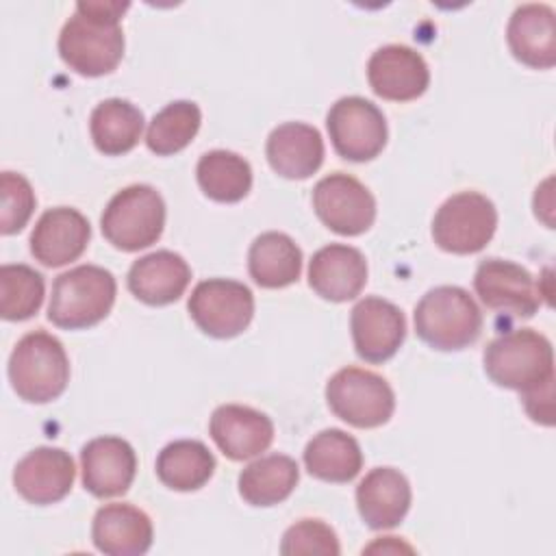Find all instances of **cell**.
Here are the masks:
<instances>
[{
	"label": "cell",
	"mask_w": 556,
	"mask_h": 556,
	"mask_svg": "<svg viewBox=\"0 0 556 556\" xmlns=\"http://www.w3.org/2000/svg\"><path fill=\"white\" fill-rule=\"evenodd\" d=\"M117 293L115 276L100 265H78L59 274L52 282L48 319L67 330L89 328L102 321Z\"/></svg>",
	"instance_id": "obj_4"
},
{
	"label": "cell",
	"mask_w": 556,
	"mask_h": 556,
	"mask_svg": "<svg viewBox=\"0 0 556 556\" xmlns=\"http://www.w3.org/2000/svg\"><path fill=\"white\" fill-rule=\"evenodd\" d=\"M356 354L367 363L389 361L406 337L404 313L389 300L369 295L354 304L350 315Z\"/></svg>",
	"instance_id": "obj_13"
},
{
	"label": "cell",
	"mask_w": 556,
	"mask_h": 556,
	"mask_svg": "<svg viewBox=\"0 0 556 556\" xmlns=\"http://www.w3.org/2000/svg\"><path fill=\"white\" fill-rule=\"evenodd\" d=\"M76 478L72 456L61 447L41 445L30 450L13 469L15 491L30 504H54L63 500Z\"/></svg>",
	"instance_id": "obj_15"
},
{
	"label": "cell",
	"mask_w": 556,
	"mask_h": 556,
	"mask_svg": "<svg viewBox=\"0 0 556 556\" xmlns=\"http://www.w3.org/2000/svg\"><path fill=\"white\" fill-rule=\"evenodd\" d=\"M198 185L215 202H239L252 187L250 163L230 150H211L195 167Z\"/></svg>",
	"instance_id": "obj_30"
},
{
	"label": "cell",
	"mask_w": 556,
	"mask_h": 556,
	"mask_svg": "<svg viewBox=\"0 0 556 556\" xmlns=\"http://www.w3.org/2000/svg\"><path fill=\"white\" fill-rule=\"evenodd\" d=\"M265 154L276 174L291 180H302L321 167L324 139L311 124L287 122L269 132Z\"/></svg>",
	"instance_id": "obj_24"
},
{
	"label": "cell",
	"mask_w": 556,
	"mask_h": 556,
	"mask_svg": "<svg viewBox=\"0 0 556 556\" xmlns=\"http://www.w3.org/2000/svg\"><path fill=\"white\" fill-rule=\"evenodd\" d=\"M191 280L187 261L172 250H156L137 258L128 269L130 293L150 304L163 306L176 302Z\"/></svg>",
	"instance_id": "obj_22"
},
{
	"label": "cell",
	"mask_w": 556,
	"mask_h": 556,
	"mask_svg": "<svg viewBox=\"0 0 556 556\" xmlns=\"http://www.w3.org/2000/svg\"><path fill=\"white\" fill-rule=\"evenodd\" d=\"M298 480L300 467L291 456H261L241 469L239 495L252 506H274L293 493Z\"/></svg>",
	"instance_id": "obj_27"
},
{
	"label": "cell",
	"mask_w": 556,
	"mask_h": 556,
	"mask_svg": "<svg viewBox=\"0 0 556 556\" xmlns=\"http://www.w3.org/2000/svg\"><path fill=\"white\" fill-rule=\"evenodd\" d=\"M46 293V282L39 271L28 265L0 267V315L9 321L33 317Z\"/></svg>",
	"instance_id": "obj_32"
},
{
	"label": "cell",
	"mask_w": 556,
	"mask_h": 556,
	"mask_svg": "<svg viewBox=\"0 0 556 556\" xmlns=\"http://www.w3.org/2000/svg\"><path fill=\"white\" fill-rule=\"evenodd\" d=\"M330 410L354 428H378L395 410L391 384L376 371L363 367H343L326 384Z\"/></svg>",
	"instance_id": "obj_7"
},
{
	"label": "cell",
	"mask_w": 556,
	"mask_h": 556,
	"mask_svg": "<svg viewBox=\"0 0 556 556\" xmlns=\"http://www.w3.org/2000/svg\"><path fill=\"white\" fill-rule=\"evenodd\" d=\"M211 439L230 460H248L265 452L274 441L271 419L243 404H222L208 424Z\"/></svg>",
	"instance_id": "obj_18"
},
{
	"label": "cell",
	"mask_w": 556,
	"mask_h": 556,
	"mask_svg": "<svg viewBox=\"0 0 556 556\" xmlns=\"http://www.w3.org/2000/svg\"><path fill=\"white\" fill-rule=\"evenodd\" d=\"M313 208L317 217L339 235H361L376 219L371 191L354 176L334 172L313 187Z\"/></svg>",
	"instance_id": "obj_11"
},
{
	"label": "cell",
	"mask_w": 556,
	"mask_h": 556,
	"mask_svg": "<svg viewBox=\"0 0 556 556\" xmlns=\"http://www.w3.org/2000/svg\"><path fill=\"white\" fill-rule=\"evenodd\" d=\"M510 52L523 65L547 70L556 63V15L549 4H519L506 28Z\"/></svg>",
	"instance_id": "obj_20"
},
{
	"label": "cell",
	"mask_w": 556,
	"mask_h": 556,
	"mask_svg": "<svg viewBox=\"0 0 556 556\" xmlns=\"http://www.w3.org/2000/svg\"><path fill=\"white\" fill-rule=\"evenodd\" d=\"M83 486L96 497H115L128 491L137 471L132 445L122 437H98L80 450Z\"/></svg>",
	"instance_id": "obj_16"
},
{
	"label": "cell",
	"mask_w": 556,
	"mask_h": 556,
	"mask_svg": "<svg viewBox=\"0 0 556 556\" xmlns=\"http://www.w3.org/2000/svg\"><path fill=\"white\" fill-rule=\"evenodd\" d=\"M248 269L252 280L265 289H280L300 278L302 250L285 232L258 235L248 252Z\"/></svg>",
	"instance_id": "obj_26"
},
{
	"label": "cell",
	"mask_w": 556,
	"mask_h": 556,
	"mask_svg": "<svg viewBox=\"0 0 556 556\" xmlns=\"http://www.w3.org/2000/svg\"><path fill=\"white\" fill-rule=\"evenodd\" d=\"M367 80L376 96L393 102H408L428 89L430 70L417 50L404 43H389L369 56Z\"/></svg>",
	"instance_id": "obj_14"
},
{
	"label": "cell",
	"mask_w": 556,
	"mask_h": 556,
	"mask_svg": "<svg viewBox=\"0 0 556 556\" xmlns=\"http://www.w3.org/2000/svg\"><path fill=\"white\" fill-rule=\"evenodd\" d=\"M0 195H2V215H0L2 235L20 232L30 219L37 204L30 182L22 174L2 172Z\"/></svg>",
	"instance_id": "obj_33"
},
{
	"label": "cell",
	"mask_w": 556,
	"mask_h": 556,
	"mask_svg": "<svg viewBox=\"0 0 556 556\" xmlns=\"http://www.w3.org/2000/svg\"><path fill=\"white\" fill-rule=\"evenodd\" d=\"M367 282V261L358 248L330 243L319 248L308 263L311 289L330 302L354 300Z\"/></svg>",
	"instance_id": "obj_19"
},
{
	"label": "cell",
	"mask_w": 556,
	"mask_h": 556,
	"mask_svg": "<svg viewBox=\"0 0 556 556\" xmlns=\"http://www.w3.org/2000/svg\"><path fill=\"white\" fill-rule=\"evenodd\" d=\"M473 289L486 308L513 317H532L541 306V289L534 276L513 261L484 258L476 269Z\"/></svg>",
	"instance_id": "obj_12"
},
{
	"label": "cell",
	"mask_w": 556,
	"mask_h": 556,
	"mask_svg": "<svg viewBox=\"0 0 556 556\" xmlns=\"http://www.w3.org/2000/svg\"><path fill=\"white\" fill-rule=\"evenodd\" d=\"M130 2L80 0L61 28L59 54L83 76H102L117 67L124 56L119 17Z\"/></svg>",
	"instance_id": "obj_2"
},
{
	"label": "cell",
	"mask_w": 556,
	"mask_h": 556,
	"mask_svg": "<svg viewBox=\"0 0 556 556\" xmlns=\"http://www.w3.org/2000/svg\"><path fill=\"white\" fill-rule=\"evenodd\" d=\"M497 208L478 191L450 195L432 219L434 243L452 254L480 252L495 235Z\"/></svg>",
	"instance_id": "obj_8"
},
{
	"label": "cell",
	"mask_w": 556,
	"mask_h": 556,
	"mask_svg": "<svg viewBox=\"0 0 556 556\" xmlns=\"http://www.w3.org/2000/svg\"><path fill=\"white\" fill-rule=\"evenodd\" d=\"M89 130L102 154L117 156L139 143L143 132V113L128 100L109 98L91 111Z\"/></svg>",
	"instance_id": "obj_28"
},
{
	"label": "cell",
	"mask_w": 556,
	"mask_h": 556,
	"mask_svg": "<svg viewBox=\"0 0 556 556\" xmlns=\"http://www.w3.org/2000/svg\"><path fill=\"white\" fill-rule=\"evenodd\" d=\"M330 141L339 156L348 161H371L387 143V119L367 98H339L326 117Z\"/></svg>",
	"instance_id": "obj_10"
},
{
	"label": "cell",
	"mask_w": 556,
	"mask_h": 556,
	"mask_svg": "<svg viewBox=\"0 0 556 556\" xmlns=\"http://www.w3.org/2000/svg\"><path fill=\"white\" fill-rule=\"evenodd\" d=\"M415 330L421 341L437 350H463L480 337L482 313L469 291L441 285L417 302Z\"/></svg>",
	"instance_id": "obj_5"
},
{
	"label": "cell",
	"mask_w": 556,
	"mask_h": 556,
	"mask_svg": "<svg viewBox=\"0 0 556 556\" xmlns=\"http://www.w3.org/2000/svg\"><path fill=\"white\" fill-rule=\"evenodd\" d=\"M159 480L174 491H195L204 486L215 471V456L195 439L167 443L156 456Z\"/></svg>",
	"instance_id": "obj_29"
},
{
	"label": "cell",
	"mask_w": 556,
	"mask_h": 556,
	"mask_svg": "<svg viewBox=\"0 0 556 556\" xmlns=\"http://www.w3.org/2000/svg\"><path fill=\"white\" fill-rule=\"evenodd\" d=\"M200 122L202 113L195 102L174 100L152 117L146 132V143L159 156L176 154L198 135Z\"/></svg>",
	"instance_id": "obj_31"
},
{
	"label": "cell",
	"mask_w": 556,
	"mask_h": 556,
	"mask_svg": "<svg viewBox=\"0 0 556 556\" xmlns=\"http://www.w3.org/2000/svg\"><path fill=\"white\" fill-rule=\"evenodd\" d=\"M410 484L393 467L371 469L356 486V506L363 521L374 530L395 528L410 508Z\"/></svg>",
	"instance_id": "obj_21"
},
{
	"label": "cell",
	"mask_w": 556,
	"mask_h": 556,
	"mask_svg": "<svg viewBox=\"0 0 556 556\" xmlns=\"http://www.w3.org/2000/svg\"><path fill=\"white\" fill-rule=\"evenodd\" d=\"M280 552L285 556H298V554L339 556L341 545L334 530L321 519H300L285 532Z\"/></svg>",
	"instance_id": "obj_34"
},
{
	"label": "cell",
	"mask_w": 556,
	"mask_h": 556,
	"mask_svg": "<svg viewBox=\"0 0 556 556\" xmlns=\"http://www.w3.org/2000/svg\"><path fill=\"white\" fill-rule=\"evenodd\" d=\"M93 545L109 556H139L152 545V521L132 504H104L91 523Z\"/></svg>",
	"instance_id": "obj_23"
},
{
	"label": "cell",
	"mask_w": 556,
	"mask_h": 556,
	"mask_svg": "<svg viewBox=\"0 0 556 556\" xmlns=\"http://www.w3.org/2000/svg\"><path fill=\"white\" fill-rule=\"evenodd\" d=\"M486 376L521 393L528 415L545 426L554 424V350L545 334L517 328L495 337L484 348Z\"/></svg>",
	"instance_id": "obj_1"
},
{
	"label": "cell",
	"mask_w": 556,
	"mask_h": 556,
	"mask_svg": "<svg viewBox=\"0 0 556 556\" xmlns=\"http://www.w3.org/2000/svg\"><path fill=\"white\" fill-rule=\"evenodd\" d=\"M9 380L24 402L46 404L56 400L70 380L63 343L46 330L24 334L9 356Z\"/></svg>",
	"instance_id": "obj_3"
},
{
	"label": "cell",
	"mask_w": 556,
	"mask_h": 556,
	"mask_svg": "<svg viewBox=\"0 0 556 556\" xmlns=\"http://www.w3.org/2000/svg\"><path fill=\"white\" fill-rule=\"evenodd\" d=\"M304 465L313 478L324 482H350L363 467V452L345 430L326 428L306 443Z\"/></svg>",
	"instance_id": "obj_25"
},
{
	"label": "cell",
	"mask_w": 556,
	"mask_h": 556,
	"mask_svg": "<svg viewBox=\"0 0 556 556\" xmlns=\"http://www.w3.org/2000/svg\"><path fill=\"white\" fill-rule=\"evenodd\" d=\"M165 226V202L150 185H130L117 191L102 217L100 228L109 243L124 252L152 245Z\"/></svg>",
	"instance_id": "obj_6"
},
{
	"label": "cell",
	"mask_w": 556,
	"mask_h": 556,
	"mask_svg": "<svg viewBox=\"0 0 556 556\" xmlns=\"http://www.w3.org/2000/svg\"><path fill=\"white\" fill-rule=\"evenodd\" d=\"M198 328L217 339L241 334L254 315V295L239 280L208 278L195 285L187 302Z\"/></svg>",
	"instance_id": "obj_9"
},
{
	"label": "cell",
	"mask_w": 556,
	"mask_h": 556,
	"mask_svg": "<svg viewBox=\"0 0 556 556\" xmlns=\"http://www.w3.org/2000/svg\"><path fill=\"white\" fill-rule=\"evenodd\" d=\"M91 237L89 219L72 208H48L30 232V252L46 267H61L76 261Z\"/></svg>",
	"instance_id": "obj_17"
}]
</instances>
